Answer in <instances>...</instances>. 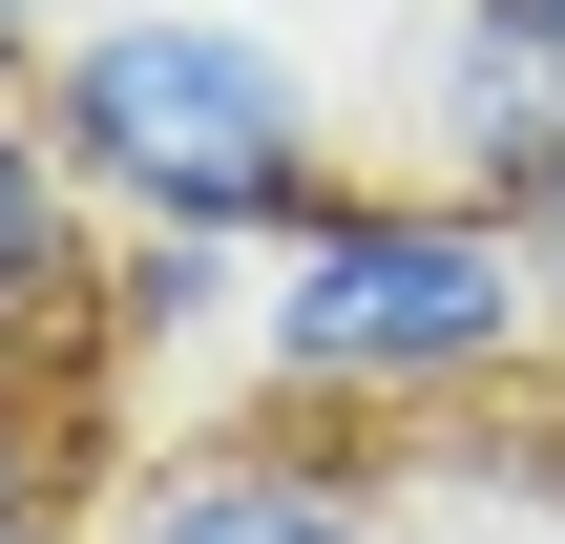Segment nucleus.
Masks as SVG:
<instances>
[{"mask_svg":"<svg viewBox=\"0 0 565 544\" xmlns=\"http://www.w3.org/2000/svg\"><path fill=\"white\" fill-rule=\"evenodd\" d=\"M84 544H440V461L398 440H315V419H168Z\"/></svg>","mask_w":565,"mask_h":544,"instance_id":"3","label":"nucleus"},{"mask_svg":"<svg viewBox=\"0 0 565 544\" xmlns=\"http://www.w3.org/2000/svg\"><path fill=\"white\" fill-rule=\"evenodd\" d=\"M524 273H545V335H565V168L524 189Z\"/></svg>","mask_w":565,"mask_h":544,"instance_id":"8","label":"nucleus"},{"mask_svg":"<svg viewBox=\"0 0 565 544\" xmlns=\"http://www.w3.org/2000/svg\"><path fill=\"white\" fill-rule=\"evenodd\" d=\"M377 126H398V168H419V189L524 210V189L565 168V21H545V0H398Z\"/></svg>","mask_w":565,"mask_h":544,"instance_id":"4","label":"nucleus"},{"mask_svg":"<svg viewBox=\"0 0 565 544\" xmlns=\"http://www.w3.org/2000/svg\"><path fill=\"white\" fill-rule=\"evenodd\" d=\"M0 544H84V524H63V503H42V524H0Z\"/></svg>","mask_w":565,"mask_h":544,"instance_id":"9","label":"nucleus"},{"mask_svg":"<svg viewBox=\"0 0 565 544\" xmlns=\"http://www.w3.org/2000/svg\"><path fill=\"white\" fill-rule=\"evenodd\" d=\"M21 126L105 231H189V252H273L356 189V84L273 0H126L21 84Z\"/></svg>","mask_w":565,"mask_h":544,"instance_id":"1","label":"nucleus"},{"mask_svg":"<svg viewBox=\"0 0 565 544\" xmlns=\"http://www.w3.org/2000/svg\"><path fill=\"white\" fill-rule=\"evenodd\" d=\"M84 21H126V0H0V105H21V84H42V63H63Z\"/></svg>","mask_w":565,"mask_h":544,"instance_id":"7","label":"nucleus"},{"mask_svg":"<svg viewBox=\"0 0 565 544\" xmlns=\"http://www.w3.org/2000/svg\"><path fill=\"white\" fill-rule=\"evenodd\" d=\"M84 335H105V210H84L63 147L0 105V356H21V377H84Z\"/></svg>","mask_w":565,"mask_h":544,"instance_id":"5","label":"nucleus"},{"mask_svg":"<svg viewBox=\"0 0 565 544\" xmlns=\"http://www.w3.org/2000/svg\"><path fill=\"white\" fill-rule=\"evenodd\" d=\"M42 503H63V440H42V377L0 356V524H42Z\"/></svg>","mask_w":565,"mask_h":544,"instance_id":"6","label":"nucleus"},{"mask_svg":"<svg viewBox=\"0 0 565 544\" xmlns=\"http://www.w3.org/2000/svg\"><path fill=\"white\" fill-rule=\"evenodd\" d=\"M545 21H565V0H545Z\"/></svg>","mask_w":565,"mask_h":544,"instance_id":"10","label":"nucleus"},{"mask_svg":"<svg viewBox=\"0 0 565 544\" xmlns=\"http://www.w3.org/2000/svg\"><path fill=\"white\" fill-rule=\"evenodd\" d=\"M545 356L565 335H545V273H524V210H461L419 168H356L315 231H273L252 314H231L252 419H461Z\"/></svg>","mask_w":565,"mask_h":544,"instance_id":"2","label":"nucleus"}]
</instances>
